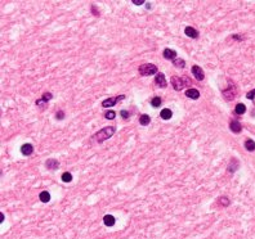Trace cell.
Returning a JSON list of instances; mask_svg holds the SVG:
<instances>
[{"label": "cell", "instance_id": "1", "mask_svg": "<svg viewBox=\"0 0 255 239\" xmlns=\"http://www.w3.org/2000/svg\"><path fill=\"white\" fill-rule=\"evenodd\" d=\"M116 132V127L115 126H106V127L100 129L99 131H97L94 134V140L97 143H102L107 139H110L111 136H113V134Z\"/></svg>", "mask_w": 255, "mask_h": 239}, {"label": "cell", "instance_id": "2", "mask_svg": "<svg viewBox=\"0 0 255 239\" xmlns=\"http://www.w3.org/2000/svg\"><path fill=\"white\" fill-rule=\"evenodd\" d=\"M139 74L142 76H151V75H157V67L155 64L152 63H144V64H140L139 66Z\"/></svg>", "mask_w": 255, "mask_h": 239}, {"label": "cell", "instance_id": "3", "mask_svg": "<svg viewBox=\"0 0 255 239\" xmlns=\"http://www.w3.org/2000/svg\"><path fill=\"white\" fill-rule=\"evenodd\" d=\"M170 82L173 85V89L174 90H177V91H180V90H183L186 86H187V82H190V81H187V80L182 78V77H179V76H173L171 80H170Z\"/></svg>", "mask_w": 255, "mask_h": 239}, {"label": "cell", "instance_id": "4", "mask_svg": "<svg viewBox=\"0 0 255 239\" xmlns=\"http://www.w3.org/2000/svg\"><path fill=\"white\" fill-rule=\"evenodd\" d=\"M222 94H223V97H224L226 101H233V99L236 98V95H237V88H236V85L231 82V85H228V88L222 91Z\"/></svg>", "mask_w": 255, "mask_h": 239}, {"label": "cell", "instance_id": "5", "mask_svg": "<svg viewBox=\"0 0 255 239\" xmlns=\"http://www.w3.org/2000/svg\"><path fill=\"white\" fill-rule=\"evenodd\" d=\"M125 99V95L121 94V95H117V97H111V98H107L106 101L102 102V107L104 108H110V107H113V105H116L119 102H121Z\"/></svg>", "mask_w": 255, "mask_h": 239}, {"label": "cell", "instance_id": "6", "mask_svg": "<svg viewBox=\"0 0 255 239\" xmlns=\"http://www.w3.org/2000/svg\"><path fill=\"white\" fill-rule=\"evenodd\" d=\"M192 75L194 76V78L197 80V81H202V80L205 78V74H204V70L200 67V66H193L192 70Z\"/></svg>", "mask_w": 255, "mask_h": 239}, {"label": "cell", "instance_id": "7", "mask_svg": "<svg viewBox=\"0 0 255 239\" xmlns=\"http://www.w3.org/2000/svg\"><path fill=\"white\" fill-rule=\"evenodd\" d=\"M155 82H156V85L159 86V88H161V89L166 88V78H165V75L161 74V72H159V74L156 75V77H155Z\"/></svg>", "mask_w": 255, "mask_h": 239}, {"label": "cell", "instance_id": "8", "mask_svg": "<svg viewBox=\"0 0 255 239\" xmlns=\"http://www.w3.org/2000/svg\"><path fill=\"white\" fill-rule=\"evenodd\" d=\"M45 167H46V169H49V170H57V169L59 167L58 159H56V158H49V159H46Z\"/></svg>", "mask_w": 255, "mask_h": 239}, {"label": "cell", "instance_id": "9", "mask_svg": "<svg viewBox=\"0 0 255 239\" xmlns=\"http://www.w3.org/2000/svg\"><path fill=\"white\" fill-rule=\"evenodd\" d=\"M163 54H164V58L167 59V61H174V59L177 58V51L175 50H173V49H165L163 51Z\"/></svg>", "mask_w": 255, "mask_h": 239}, {"label": "cell", "instance_id": "10", "mask_svg": "<svg viewBox=\"0 0 255 239\" xmlns=\"http://www.w3.org/2000/svg\"><path fill=\"white\" fill-rule=\"evenodd\" d=\"M230 129L232 132H234V134H238V132H241V130H242V127H241V125L240 122L237 121V120H232V121L230 122Z\"/></svg>", "mask_w": 255, "mask_h": 239}, {"label": "cell", "instance_id": "11", "mask_svg": "<svg viewBox=\"0 0 255 239\" xmlns=\"http://www.w3.org/2000/svg\"><path fill=\"white\" fill-rule=\"evenodd\" d=\"M186 97L190 98V99H193V101H196V99L200 98V91L197 89H188L186 91Z\"/></svg>", "mask_w": 255, "mask_h": 239}, {"label": "cell", "instance_id": "12", "mask_svg": "<svg viewBox=\"0 0 255 239\" xmlns=\"http://www.w3.org/2000/svg\"><path fill=\"white\" fill-rule=\"evenodd\" d=\"M184 34L188 36V37H191V39H197V37H198V31H197V30H194L193 27H191V26L186 27Z\"/></svg>", "mask_w": 255, "mask_h": 239}, {"label": "cell", "instance_id": "13", "mask_svg": "<svg viewBox=\"0 0 255 239\" xmlns=\"http://www.w3.org/2000/svg\"><path fill=\"white\" fill-rule=\"evenodd\" d=\"M21 152H22V154L23 156H31L32 154V152H33V147H32V144H23L22 145V148H21Z\"/></svg>", "mask_w": 255, "mask_h": 239}, {"label": "cell", "instance_id": "14", "mask_svg": "<svg viewBox=\"0 0 255 239\" xmlns=\"http://www.w3.org/2000/svg\"><path fill=\"white\" fill-rule=\"evenodd\" d=\"M103 222H104V225L106 226H113L115 225V222H116V218L113 217L112 215H106L104 217H103Z\"/></svg>", "mask_w": 255, "mask_h": 239}, {"label": "cell", "instance_id": "15", "mask_svg": "<svg viewBox=\"0 0 255 239\" xmlns=\"http://www.w3.org/2000/svg\"><path fill=\"white\" fill-rule=\"evenodd\" d=\"M237 167H240L238 161H237L236 158H232V159H231V162H230V165H228V171L234 172V171L237 170Z\"/></svg>", "mask_w": 255, "mask_h": 239}, {"label": "cell", "instance_id": "16", "mask_svg": "<svg viewBox=\"0 0 255 239\" xmlns=\"http://www.w3.org/2000/svg\"><path fill=\"white\" fill-rule=\"evenodd\" d=\"M160 116H161V118H163V120H170L171 116H173V112L169 108H164L163 111L160 112Z\"/></svg>", "mask_w": 255, "mask_h": 239}, {"label": "cell", "instance_id": "17", "mask_svg": "<svg viewBox=\"0 0 255 239\" xmlns=\"http://www.w3.org/2000/svg\"><path fill=\"white\" fill-rule=\"evenodd\" d=\"M244 145H245L246 150H249V152H254L255 150V142L251 140V139H246Z\"/></svg>", "mask_w": 255, "mask_h": 239}, {"label": "cell", "instance_id": "18", "mask_svg": "<svg viewBox=\"0 0 255 239\" xmlns=\"http://www.w3.org/2000/svg\"><path fill=\"white\" fill-rule=\"evenodd\" d=\"M39 198H40V201H41V202L48 203V202L50 201V194H49V192H46V190L41 192V193H40V195H39Z\"/></svg>", "mask_w": 255, "mask_h": 239}, {"label": "cell", "instance_id": "19", "mask_svg": "<svg viewBox=\"0 0 255 239\" xmlns=\"http://www.w3.org/2000/svg\"><path fill=\"white\" fill-rule=\"evenodd\" d=\"M150 122H151V117L148 115H142L139 117V123L142 126H147Z\"/></svg>", "mask_w": 255, "mask_h": 239}, {"label": "cell", "instance_id": "20", "mask_svg": "<svg viewBox=\"0 0 255 239\" xmlns=\"http://www.w3.org/2000/svg\"><path fill=\"white\" fill-rule=\"evenodd\" d=\"M234 112H236L237 115H244L245 112H246V107H245V104L242 103H238L236 105V108H234Z\"/></svg>", "mask_w": 255, "mask_h": 239}, {"label": "cell", "instance_id": "21", "mask_svg": "<svg viewBox=\"0 0 255 239\" xmlns=\"http://www.w3.org/2000/svg\"><path fill=\"white\" fill-rule=\"evenodd\" d=\"M173 64L175 66V67H178V68H184V66H186V62L183 61L182 58H175L173 61Z\"/></svg>", "mask_w": 255, "mask_h": 239}, {"label": "cell", "instance_id": "22", "mask_svg": "<svg viewBox=\"0 0 255 239\" xmlns=\"http://www.w3.org/2000/svg\"><path fill=\"white\" fill-rule=\"evenodd\" d=\"M161 103H163V101H161V98H160V97H155V98H152V99H151V105H152V107H155V108L160 107Z\"/></svg>", "mask_w": 255, "mask_h": 239}, {"label": "cell", "instance_id": "23", "mask_svg": "<svg viewBox=\"0 0 255 239\" xmlns=\"http://www.w3.org/2000/svg\"><path fill=\"white\" fill-rule=\"evenodd\" d=\"M46 104H48V102L44 101L43 98L41 99H37V101H36V105H37L40 109H45L46 108Z\"/></svg>", "mask_w": 255, "mask_h": 239}, {"label": "cell", "instance_id": "24", "mask_svg": "<svg viewBox=\"0 0 255 239\" xmlns=\"http://www.w3.org/2000/svg\"><path fill=\"white\" fill-rule=\"evenodd\" d=\"M62 181L71 183L72 181V175L70 174V172H63V174H62Z\"/></svg>", "mask_w": 255, "mask_h": 239}, {"label": "cell", "instance_id": "25", "mask_svg": "<svg viewBox=\"0 0 255 239\" xmlns=\"http://www.w3.org/2000/svg\"><path fill=\"white\" fill-rule=\"evenodd\" d=\"M104 117H106L107 120H113V118L116 117V113H115L113 111H107L106 113H104Z\"/></svg>", "mask_w": 255, "mask_h": 239}, {"label": "cell", "instance_id": "26", "mask_svg": "<svg viewBox=\"0 0 255 239\" xmlns=\"http://www.w3.org/2000/svg\"><path fill=\"white\" fill-rule=\"evenodd\" d=\"M219 203L226 207V206L230 204V201H228V198H227V197H222V198H219Z\"/></svg>", "mask_w": 255, "mask_h": 239}, {"label": "cell", "instance_id": "27", "mask_svg": "<svg viewBox=\"0 0 255 239\" xmlns=\"http://www.w3.org/2000/svg\"><path fill=\"white\" fill-rule=\"evenodd\" d=\"M44 101H46V102H49V101H52V98H53V95H52V93H44L43 94V97H41Z\"/></svg>", "mask_w": 255, "mask_h": 239}, {"label": "cell", "instance_id": "28", "mask_svg": "<svg viewBox=\"0 0 255 239\" xmlns=\"http://www.w3.org/2000/svg\"><path fill=\"white\" fill-rule=\"evenodd\" d=\"M246 98L249 99V101H254V99H255V89L247 93V94H246Z\"/></svg>", "mask_w": 255, "mask_h": 239}, {"label": "cell", "instance_id": "29", "mask_svg": "<svg viewBox=\"0 0 255 239\" xmlns=\"http://www.w3.org/2000/svg\"><path fill=\"white\" fill-rule=\"evenodd\" d=\"M56 118L59 120V121H61V120H63L65 118V112L63 111H58L57 113H56Z\"/></svg>", "mask_w": 255, "mask_h": 239}, {"label": "cell", "instance_id": "30", "mask_svg": "<svg viewBox=\"0 0 255 239\" xmlns=\"http://www.w3.org/2000/svg\"><path fill=\"white\" fill-rule=\"evenodd\" d=\"M120 115L123 116V118H129V112L125 111V109H123L121 112H120Z\"/></svg>", "mask_w": 255, "mask_h": 239}, {"label": "cell", "instance_id": "31", "mask_svg": "<svg viewBox=\"0 0 255 239\" xmlns=\"http://www.w3.org/2000/svg\"><path fill=\"white\" fill-rule=\"evenodd\" d=\"M131 3H134L135 5H142V4H143V3H146V2H144V0H133Z\"/></svg>", "mask_w": 255, "mask_h": 239}, {"label": "cell", "instance_id": "32", "mask_svg": "<svg viewBox=\"0 0 255 239\" xmlns=\"http://www.w3.org/2000/svg\"><path fill=\"white\" fill-rule=\"evenodd\" d=\"M92 10H93V14H94V16H99V13H98V9L96 8L94 5H92Z\"/></svg>", "mask_w": 255, "mask_h": 239}, {"label": "cell", "instance_id": "33", "mask_svg": "<svg viewBox=\"0 0 255 239\" xmlns=\"http://www.w3.org/2000/svg\"><path fill=\"white\" fill-rule=\"evenodd\" d=\"M232 39H234V40H242V37L238 36V35H233V36H232Z\"/></svg>", "mask_w": 255, "mask_h": 239}, {"label": "cell", "instance_id": "34", "mask_svg": "<svg viewBox=\"0 0 255 239\" xmlns=\"http://www.w3.org/2000/svg\"><path fill=\"white\" fill-rule=\"evenodd\" d=\"M4 218H5V216L3 215V212H0V222H3V221H4Z\"/></svg>", "mask_w": 255, "mask_h": 239}]
</instances>
